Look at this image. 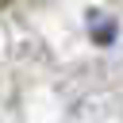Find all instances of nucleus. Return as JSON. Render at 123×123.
<instances>
[{
	"instance_id": "nucleus-1",
	"label": "nucleus",
	"mask_w": 123,
	"mask_h": 123,
	"mask_svg": "<svg viewBox=\"0 0 123 123\" xmlns=\"http://www.w3.org/2000/svg\"><path fill=\"white\" fill-rule=\"evenodd\" d=\"M4 4H12V0H0V8H4Z\"/></svg>"
}]
</instances>
